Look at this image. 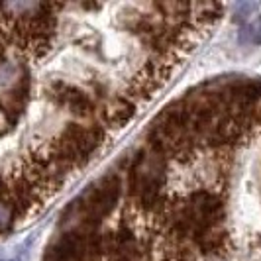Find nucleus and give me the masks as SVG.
I'll return each instance as SVG.
<instances>
[{
    "label": "nucleus",
    "instance_id": "f257e3e1",
    "mask_svg": "<svg viewBox=\"0 0 261 261\" xmlns=\"http://www.w3.org/2000/svg\"><path fill=\"white\" fill-rule=\"evenodd\" d=\"M102 142V134L94 126L83 128L79 124H69L57 142V155L53 157L55 163L61 167L85 163L94 153V149Z\"/></svg>",
    "mask_w": 261,
    "mask_h": 261
},
{
    "label": "nucleus",
    "instance_id": "f03ea898",
    "mask_svg": "<svg viewBox=\"0 0 261 261\" xmlns=\"http://www.w3.org/2000/svg\"><path fill=\"white\" fill-rule=\"evenodd\" d=\"M163 155L159 151L140 153L132 169V191L138 195L144 206H153L159 200V193L163 187Z\"/></svg>",
    "mask_w": 261,
    "mask_h": 261
},
{
    "label": "nucleus",
    "instance_id": "7ed1b4c3",
    "mask_svg": "<svg viewBox=\"0 0 261 261\" xmlns=\"http://www.w3.org/2000/svg\"><path fill=\"white\" fill-rule=\"evenodd\" d=\"M118 198H120V179L116 175L102 177L98 183L92 185L81 204L85 230H94L105 216L116 208Z\"/></svg>",
    "mask_w": 261,
    "mask_h": 261
},
{
    "label": "nucleus",
    "instance_id": "20e7f679",
    "mask_svg": "<svg viewBox=\"0 0 261 261\" xmlns=\"http://www.w3.org/2000/svg\"><path fill=\"white\" fill-rule=\"evenodd\" d=\"M49 92H51V96L59 105L69 106L73 112H77L81 116H83V114H89L92 110L91 98H89L85 92H81L79 89H75V87H69L65 83H53Z\"/></svg>",
    "mask_w": 261,
    "mask_h": 261
},
{
    "label": "nucleus",
    "instance_id": "39448f33",
    "mask_svg": "<svg viewBox=\"0 0 261 261\" xmlns=\"http://www.w3.org/2000/svg\"><path fill=\"white\" fill-rule=\"evenodd\" d=\"M112 249H114V261H144L136 240L128 232L116 236V242H114Z\"/></svg>",
    "mask_w": 261,
    "mask_h": 261
},
{
    "label": "nucleus",
    "instance_id": "423d86ee",
    "mask_svg": "<svg viewBox=\"0 0 261 261\" xmlns=\"http://www.w3.org/2000/svg\"><path fill=\"white\" fill-rule=\"evenodd\" d=\"M14 214H16V212H14L12 204H8V202H0V230H4V228L10 226Z\"/></svg>",
    "mask_w": 261,
    "mask_h": 261
},
{
    "label": "nucleus",
    "instance_id": "0eeeda50",
    "mask_svg": "<svg viewBox=\"0 0 261 261\" xmlns=\"http://www.w3.org/2000/svg\"><path fill=\"white\" fill-rule=\"evenodd\" d=\"M4 189H6V185H4V181H2V177H0V196L4 195Z\"/></svg>",
    "mask_w": 261,
    "mask_h": 261
}]
</instances>
